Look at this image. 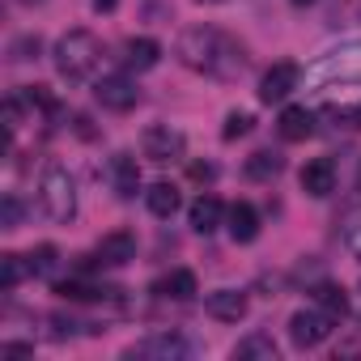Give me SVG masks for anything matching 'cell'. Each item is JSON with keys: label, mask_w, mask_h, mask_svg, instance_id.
I'll return each mask as SVG.
<instances>
[{"label": "cell", "mask_w": 361, "mask_h": 361, "mask_svg": "<svg viewBox=\"0 0 361 361\" xmlns=\"http://www.w3.org/2000/svg\"><path fill=\"white\" fill-rule=\"evenodd\" d=\"M174 56L183 60L192 73H204L213 81H238L247 73V51L234 35L217 26H188L174 43Z\"/></svg>", "instance_id": "obj_1"}, {"label": "cell", "mask_w": 361, "mask_h": 361, "mask_svg": "<svg viewBox=\"0 0 361 361\" xmlns=\"http://www.w3.org/2000/svg\"><path fill=\"white\" fill-rule=\"evenodd\" d=\"M51 56H56V73H60L64 81L81 85V81L94 77V68H98V60H102V43H98V35H90V30H68V35H60V43H56Z\"/></svg>", "instance_id": "obj_2"}, {"label": "cell", "mask_w": 361, "mask_h": 361, "mask_svg": "<svg viewBox=\"0 0 361 361\" xmlns=\"http://www.w3.org/2000/svg\"><path fill=\"white\" fill-rule=\"evenodd\" d=\"M39 204H43V213H47L56 226H64V221L77 217V183H73V174H68L64 166H47V170H43Z\"/></svg>", "instance_id": "obj_3"}, {"label": "cell", "mask_w": 361, "mask_h": 361, "mask_svg": "<svg viewBox=\"0 0 361 361\" xmlns=\"http://www.w3.org/2000/svg\"><path fill=\"white\" fill-rule=\"evenodd\" d=\"M306 81L310 85H348V81H361V39L344 43V47H336L327 56H319L306 68Z\"/></svg>", "instance_id": "obj_4"}, {"label": "cell", "mask_w": 361, "mask_h": 361, "mask_svg": "<svg viewBox=\"0 0 361 361\" xmlns=\"http://www.w3.org/2000/svg\"><path fill=\"white\" fill-rule=\"evenodd\" d=\"M200 353H204V344L192 340V336H183V331H157V336H149V340H140V344L128 348V357H157V361L200 357Z\"/></svg>", "instance_id": "obj_5"}, {"label": "cell", "mask_w": 361, "mask_h": 361, "mask_svg": "<svg viewBox=\"0 0 361 361\" xmlns=\"http://www.w3.org/2000/svg\"><path fill=\"white\" fill-rule=\"evenodd\" d=\"M336 319L327 314V310H298L293 319H289V340H293V348H319L336 327H331Z\"/></svg>", "instance_id": "obj_6"}, {"label": "cell", "mask_w": 361, "mask_h": 361, "mask_svg": "<svg viewBox=\"0 0 361 361\" xmlns=\"http://www.w3.org/2000/svg\"><path fill=\"white\" fill-rule=\"evenodd\" d=\"M183 149H188V136L178 132V128H170V123L145 128V136H140V153L149 161H178V157H183Z\"/></svg>", "instance_id": "obj_7"}, {"label": "cell", "mask_w": 361, "mask_h": 361, "mask_svg": "<svg viewBox=\"0 0 361 361\" xmlns=\"http://www.w3.org/2000/svg\"><path fill=\"white\" fill-rule=\"evenodd\" d=\"M298 81H302V68L293 64V60H281V64H272L268 73H264V81H259V102H281V98H289L293 90H298Z\"/></svg>", "instance_id": "obj_8"}, {"label": "cell", "mask_w": 361, "mask_h": 361, "mask_svg": "<svg viewBox=\"0 0 361 361\" xmlns=\"http://www.w3.org/2000/svg\"><path fill=\"white\" fill-rule=\"evenodd\" d=\"M94 98H98L106 111H132V106L140 102V90H136V81H128V77H102V81L94 85Z\"/></svg>", "instance_id": "obj_9"}, {"label": "cell", "mask_w": 361, "mask_h": 361, "mask_svg": "<svg viewBox=\"0 0 361 361\" xmlns=\"http://www.w3.org/2000/svg\"><path fill=\"white\" fill-rule=\"evenodd\" d=\"M106 178H111V188H115L119 200H132L140 192V166H136L132 153H115L111 166H106Z\"/></svg>", "instance_id": "obj_10"}, {"label": "cell", "mask_w": 361, "mask_h": 361, "mask_svg": "<svg viewBox=\"0 0 361 361\" xmlns=\"http://www.w3.org/2000/svg\"><path fill=\"white\" fill-rule=\"evenodd\" d=\"M302 192L314 196V200H323V196L336 192V166H331V157H314V161L302 166Z\"/></svg>", "instance_id": "obj_11"}, {"label": "cell", "mask_w": 361, "mask_h": 361, "mask_svg": "<svg viewBox=\"0 0 361 361\" xmlns=\"http://www.w3.org/2000/svg\"><path fill=\"white\" fill-rule=\"evenodd\" d=\"M204 310H209L217 323H238V319H247V293H238V289H217V293L204 298Z\"/></svg>", "instance_id": "obj_12"}, {"label": "cell", "mask_w": 361, "mask_h": 361, "mask_svg": "<svg viewBox=\"0 0 361 361\" xmlns=\"http://www.w3.org/2000/svg\"><path fill=\"white\" fill-rule=\"evenodd\" d=\"M98 259L111 264V268L136 259V234H132V230H111V234H102V243H98Z\"/></svg>", "instance_id": "obj_13"}, {"label": "cell", "mask_w": 361, "mask_h": 361, "mask_svg": "<svg viewBox=\"0 0 361 361\" xmlns=\"http://www.w3.org/2000/svg\"><path fill=\"white\" fill-rule=\"evenodd\" d=\"M157 60H161V43L157 39H128L123 43V64L132 73H149V68H157Z\"/></svg>", "instance_id": "obj_14"}, {"label": "cell", "mask_w": 361, "mask_h": 361, "mask_svg": "<svg viewBox=\"0 0 361 361\" xmlns=\"http://www.w3.org/2000/svg\"><path fill=\"white\" fill-rule=\"evenodd\" d=\"M226 217H230V213H226V204H221L217 196H200V200L192 204V213H188V221H192L196 234H213Z\"/></svg>", "instance_id": "obj_15"}, {"label": "cell", "mask_w": 361, "mask_h": 361, "mask_svg": "<svg viewBox=\"0 0 361 361\" xmlns=\"http://www.w3.org/2000/svg\"><path fill=\"white\" fill-rule=\"evenodd\" d=\"M153 293H157V298H174V302H188V298H196V293H200V285H196V272L174 268L170 276H161V281L153 285Z\"/></svg>", "instance_id": "obj_16"}, {"label": "cell", "mask_w": 361, "mask_h": 361, "mask_svg": "<svg viewBox=\"0 0 361 361\" xmlns=\"http://www.w3.org/2000/svg\"><path fill=\"white\" fill-rule=\"evenodd\" d=\"M276 132L285 136V140H306V136H314V115L306 111V106H285L281 111V119H276Z\"/></svg>", "instance_id": "obj_17"}, {"label": "cell", "mask_w": 361, "mask_h": 361, "mask_svg": "<svg viewBox=\"0 0 361 361\" xmlns=\"http://www.w3.org/2000/svg\"><path fill=\"white\" fill-rule=\"evenodd\" d=\"M230 238H234V243H255V238H259V213H255V204L238 200V204L230 209Z\"/></svg>", "instance_id": "obj_18"}, {"label": "cell", "mask_w": 361, "mask_h": 361, "mask_svg": "<svg viewBox=\"0 0 361 361\" xmlns=\"http://www.w3.org/2000/svg\"><path fill=\"white\" fill-rule=\"evenodd\" d=\"M310 298H314V306L319 310H327L331 319H344L353 306H348V293H344V285H331V281H319L314 289H310Z\"/></svg>", "instance_id": "obj_19"}, {"label": "cell", "mask_w": 361, "mask_h": 361, "mask_svg": "<svg viewBox=\"0 0 361 361\" xmlns=\"http://www.w3.org/2000/svg\"><path fill=\"white\" fill-rule=\"evenodd\" d=\"M234 361H276V340L268 331H251L234 344Z\"/></svg>", "instance_id": "obj_20"}, {"label": "cell", "mask_w": 361, "mask_h": 361, "mask_svg": "<svg viewBox=\"0 0 361 361\" xmlns=\"http://www.w3.org/2000/svg\"><path fill=\"white\" fill-rule=\"evenodd\" d=\"M145 204H149V213L153 217H174L178 213V204H183V200H178V188L174 183H153L149 192H145Z\"/></svg>", "instance_id": "obj_21"}, {"label": "cell", "mask_w": 361, "mask_h": 361, "mask_svg": "<svg viewBox=\"0 0 361 361\" xmlns=\"http://www.w3.org/2000/svg\"><path fill=\"white\" fill-rule=\"evenodd\" d=\"M281 170H285L281 153H268V149H259V153H251V157H247V178H255V183H264V178H276Z\"/></svg>", "instance_id": "obj_22"}, {"label": "cell", "mask_w": 361, "mask_h": 361, "mask_svg": "<svg viewBox=\"0 0 361 361\" xmlns=\"http://www.w3.org/2000/svg\"><path fill=\"white\" fill-rule=\"evenodd\" d=\"M56 293H60L64 302H98V298H115L119 289H94V285H85V281H60Z\"/></svg>", "instance_id": "obj_23"}, {"label": "cell", "mask_w": 361, "mask_h": 361, "mask_svg": "<svg viewBox=\"0 0 361 361\" xmlns=\"http://www.w3.org/2000/svg\"><path fill=\"white\" fill-rule=\"evenodd\" d=\"M30 276V264H26V255H0V289H18L22 281Z\"/></svg>", "instance_id": "obj_24"}, {"label": "cell", "mask_w": 361, "mask_h": 361, "mask_svg": "<svg viewBox=\"0 0 361 361\" xmlns=\"http://www.w3.org/2000/svg\"><path fill=\"white\" fill-rule=\"evenodd\" d=\"M26 264H30V276H51V272L60 268V247L43 243V247H35V251L26 255Z\"/></svg>", "instance_id": "obj_25"}, {"label": "cell", "mask_w": 361, "mask_h": 361, "mask_svg": "<svg viewBox=\"0 0 361 361\" xmlns=\"http://www.w3.org/2000/svg\"><path fill=\"white\" fill-rule=\"evenodd\" d=\"M39 47H43V43H39V35H22V39H13V43H9V60H13V64L39 60Z\"/></svg>", "instance_id": "obj_26"}, {"label": "cell", "mask_w": 361, "mask_h": 361, "mask_svg": "<svg viewBox=\"0 0 361 361\" xmlns=\"http://www.w3.org/2000/svg\"><path fill=\"white\" fill-rule=\"evenodd\" d=\"M22 102L39 106V111H60V102H56V94L47 85H22Z\"/></svg>", "instance_id": "obj_27"}, {"label": "cell", "mask_w": 361, "mask_h": 361, "mask_svg": "<svg viewBox=\"0 0 361 361\" xmlns=\"http://www.w3.org/2000/svg\"><path fill=\"white\" fill-rule=\"evenodd\" d=\"M251 128H255V119H251L247 111H230V115H226V128H221V136H226V140H238V136H247Z\"/></svg>", "instance_id": "obj_28"}, {"label": "cell", "mask_w": 361, "mask_h": 361, "mask_svg": "<svg viewBox=\"0 0 361 361\" xmlns=\"http://www.w3.org/2000/svg\"><path fill=\"white\" fill-rule=\"evenodd\" d=\"M0 226H5V230L22 226V200L18 196H5V204H0Z\"/></svg>", "instance_id": "obj_29"}, {"label": "cell", "mask_w": 361, "mask_h": 361, "mask_svg": "<svg viewBox=\"0 0 361 361\" xmlns=\"http://www.w3.org/2000/svg\"><path fill=\"white\" fill-rule=\"evenodd\" d=\"M22 128V98H5V132L13 136Z\"/></svg>", "instance_id": "obj_30"}, {"label": "cell", "mask_w": 361, "mask_h": 361, "mask_svg": "<svg viewBox=\"0 0 361 361\" xmlns=\"http://www.w3.org/2000/svg\"><path fill=\"white\" fill-rule=\"evenodd\" d=\"M344 243H348V251H353V255H357V259H361V221H357V226H348V230H344Z\"/></svg>", "instance_id": "obj_31"}, {"label": "cell", "mask_w": 361, "mask_h": 361, "mask_svg": "<svg viewBox=\"0 0 361 361\" xmlns=\"http://www.w3.org/2000/svg\"><path fill=\"white\" fill-rule=\"evenodd\" d=\"M30 344H0V357H30Z\"/></svg>", "instance_id": "obj_32"}, {"label": "cell", "mask_w": 361, "mask_h": 361, "mask_svg": "<svg viewBox=\"0 0 361 361\" xmlns=\"http://www.w3.org/2000/svg\"><path fill=\"white\" fill-rule=\"evenodd\" d=\"M213 174H217V166H209V161H196V166H192V178H200V183H209Z\"/></svg>", "instance_id": "obj_33"}, {"label": "cell", "mask_w": 361, "mask_h": 361, "mask_svg": "<svg viewBox=\"0 0 361 361\" xmlns=\"http://www.w3.org/2000/svg\"><path fill=\"white\" fill-rule=\"evenodd\" d=\"M344 119H348L353 128H361V102H357V106H348V111H344Z\"/></svg>", "instance_id": "obj_34"}, {"label": "cell", "mask_w": 361, "mask_h": 361, "mask_svg": "<svg viewBox=\"0 0 361 361\" xmlns=\"http://www.w3.org/2000/svg\"><path fill=\"white\" fill-rule=\"evenodd\" d=\"M119 5V0H94V13H111Z\"/></svg>", "instance_id": "obj_35"}, {"label": "cell", "mask_w": 361, "mask_h": 361, "mask_svg": "<svg viewBox=\"0 0 361 361\" xmlns=\"http://www.w3.org/2000/svg\"><path fill=\"white\" fill-rule=\"evenodd\" d=\"M293 5H314V0H293Z\"/></svg>", "instance_id": "obj_36"}, {"label": "cell", "mask_w": 361, "mask_h": 361, "mask_svg": "<svg viewBox=\"0 0 361 361\" xmlns=\"http://www.w3.org/2000/svg\"><path fill=\"white\" fill-rule=\"evenodd\" d=\"M200 5H221V0H200Z\"/></svg>", "instance_id": "obj_37"}, {"label": "cell", "mask_w": 361, "mask_h": 361, "mask_svg": "<svg viewBox=\"0 0 361 361\" xmlns=\"http://www.w3.org/2000/svg\"><path fill=\"white\" fill-rule=\"evenodd\" d=\"M357 192H361V170H357Z\"/></svg>", "instance_id": "obj_38"}, {"label": "cell", "mask_w": 361, "mask_h": 361, "mask_svg": "<svg viewBox=\"0 0 361 361\" xmlns=\"http://www.w3.org/2000/svg\"><path fill=\"white\" fill-rule=\"evenodd\" d=\"M22 5H35V0H22Z\"/></svg>", "instance_id": "obj_39"}]
</instances>
